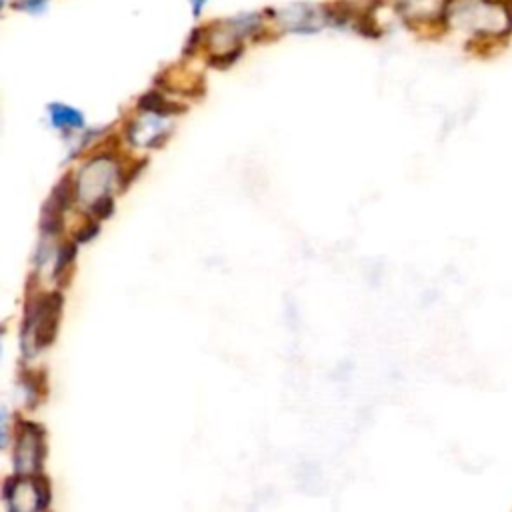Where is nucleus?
Listing matches in <instances>:
<instances>
[{"label":"nucleus","instance_id":"obj_1","mask_svg":"<svg viewBox=\"0 0 512 512\" xmlns=\"http://www.w3.org/2000/svg\"><path fill=\"white\" fill-rule=\"evenodd\" d=\"M468 32L476 44H500L512 36V0H452L446 28Z\"/></svg>","mask_w":512,"mask_h":512},{"label":"nucleus","instance_id":"obj_2","mask_svg":"<svg viewBox=\"0 0 512 512\" xmlns=\"http://www.w3.org/2000/svg\"><path fill=\"white\" fill-rule=\"evenodd\" d=\"M282 18V24H286L290 30L296 32H314L318 30L326 20V8L320 10L310 4H292L278 12Z\"/></svg>","mask_w":512,"mask_h":512},{"label":"nucleus","instance_id":"obj_3","mask_svg":"<svg viewBox=\"0 0 512 512\" xmlns=\"http://www.w3.org/2000/svg\"><path fill=\"white\" fill-rule=\"evenodd\" d=\"M76 182H74V178L70 176V174H66L60 182H58V186L54 188V192H52V198L48 200V204H52V206H56V208H60L62 212L74 202V198H76Z\"/></svg>","mask_w":512,"mask_h":512},{"label":"nucleus","instance_id":"obj_4","mask_svg":"<svg viewBox=\"0 0 512 512\" xmlns=\"http://www.w3.org/2000/svg\"><path fill=\"white\" fill-rule=\"evenodd\" d=\"M50 114H52V120L58 128H80L82 126V116L68 108V106H62V104H52L50 106Z\"/></svg>","mask_w":512,"mask_h":512},{"label":"nucleus","instance_id":"obj_5","mask_svg":"<svg viewBox=\"0 0 512 512\" xmlns=\"http://www.w3.org/2000/svg\"><path fill=\"white\" fill-rule=\"evenodd\" d=\"M32 486H34V492H36V498H38V508H46L50 504V484L46 478L42 476H34L32 478Z\"/></svg>","mask_w":512,"mask_h":512},{"label":"nucleus","instance_id":"obj_6","mask_svg":"<svg viewBox=\"0 0 512 512\" xmlns=\"http://www.w3.org/2000/svg\"><path fill=\"white\" fill-rule=\"evenodd\" d=\"M112 210H114V200L110 196H100L92 202V214L100 220L108 218L112 214Z\"/></svg>","mask_w":512,"mask_h":512},{"label":"nucleus","instance_id":"obj_7","mask_svg":"<svg viewBox=\"0 0 512 512\" xmlns=\"http://www.w3.org/2000/svg\"><path fill=\"white\" fill-rule=\"evenodd\" d=\"M98 230H100V226H98V222H96V220L86 222V224H84V228L76 232V242H88L92 236H96V234H98Z\"/></svg>","mask_w":512,"mask_h":512},{"label":"nucleus","instance_id":"obj_8","mask_svg":"<svg viewBox=\"0 0 512 512\" xmlns=\"http://www.w3.org/2000/svg\"><path fill=\"white\" fill-rule=\"evenodd\" d=\"M44 2H46V0H22V2L18 4V8H20V10H30V12H32V10H42V8H44Z\"/></svg>","mask_w":512,"mask_h":512},{"label":"nucleus","instance_id":"obj_9","mask_svg":"<svg viewBox=\"0 0 512 512\" xmlns=\"http://www.w3.org/2000/svg\"><path fill=\"white\" fill-rule=\"evenodd\" d=\"M206 0H192V8H194V16H200L202 12V6H204Z\"/></svg>","mask_w":512,"mask_h":512}]
</instances>
